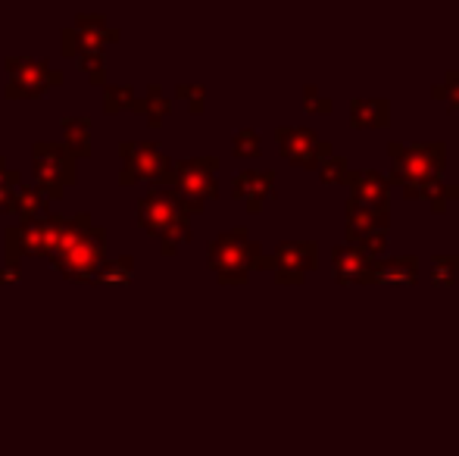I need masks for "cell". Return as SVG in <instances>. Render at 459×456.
I'll return each mask as SVG.
<instances>
[{
    "label": "cell",
    "mask_w": 459,
    "mask_h": 456,
    "mask_svg": "<svg viewBox=\"0 0 459 456\" xmlns=\"http://www.w3.org/2000/svg\"><path fill=\"white\" fill-rule=\"evenodd\" d=\"M347 172H351V159H347L344 153H332V157L319 166V182L322 185H344Z\"/></svg>",
    "instance_id": "obj_14"
},
{
    "label": "cell",
    "mask_w": 459,
    "mask_h": 456,
    "mask_svg": "<svg viewBox=\"0 0 459 456\" xmlns=\"http://www.w3.org/2000/svg\"><path fill=\"white\" fill-rule=\"evenodd\" d=\"M303 107H307L309 113H332L334 110V104H332V100L322 98L319 88H316V85L303 88Z\"/></svg>",
    "instance_id": "obj_18"
},
{
    "label": "cell",
    "mask_w": 459,
    "mask_h": 456,
    "mask_svg": "<svg viewBox=\"0 0 459 456\" xmlns=\"http://www.w3.org/2000/svg\"><path fill=\"white\" fill-rule=\"evenodd\" d=\"M210 266L225 285H241L254 269H273V256L263 254V247L247 235V228L222 231L210 244Z\"/></svg>",
    "instance_id": "obj_2"
},
{
    "label": "cell",
    "mask_w": 459,
    "mask_h": 456,
    "mask_svg": "<svg viewBox=\"0 0 459 456\" xmlns=\"http://www.w3.org/2000/svg\"><path fill=\"white\" fill-rule=\"evenodd\" d=\"M351 188V201L375 213H387V197H391V182L378 169H351L344 178Z\"/></svg>",
    "instance_id": "obj_8"
},
{
    "label": "cell",
    "mask_w": 459,
    "mask_h": 456,
    "mask_svg": "<svg viewBox=\"0 0 459 456\" xmlns=\"http://www.w3.org/2000/svg\"><path fill=\"white\" fill-rule=\"evenodd\" d=\"M375 256H368L366 250L351 247V244H338L332 250V272L338 285H351V281H363V275L372 269Z\"/></svg>",
    "instance_id": "obj_11"
},
{
    "label": "cell",
    "mask_w": 459,
    "mask_h": 456,
    "mask_svg": "<svg viewBox=\"0 0 459 456\" xmlns=\"http://www.w3.org/2000/svg\"><path fill=\"white\" fill-rule=\"evenodd\" d=\"M387 157L394 166L387 182L400 185L410 201H425L441 188L444 169H447V144L444 141H419V144L391 141Z\"/></svg>",
    "instance_id": "obj_1"
},
{
    "label": "cell",
    "mask_w": 459,
    "mask_h": 456,
    "mask_svg": "<svg viewBox=\"0 0 459 456\" xmlns=\"http://www.w3.org/2000/svg\"><path fill=\"white\" fill-rule=\"evenodd\" d=\"M416 281H419V256L403 254V256H391V260L378 256L359 285H416Z\"/></svg>",
    "instance_id": "obj_9"
},
{
    "label": "cell",
    "mask_w": 459,
    "mask_h": 456,
    "mask_svg": "<svg viewBox=\"0 0 459 456\" xmlns=\"http://www.w3.org/2000/svg\"><path fill=\"white\" fill-rule=\"evenodd\" d=\"M431 94H435L437 100H447L450 110L459 113V69H450V73L431 88Z\"/></svg>",
    "instance_id": "obj_15"
},
{
    "label": "cell",
    "mask_w": 459,
    "mask_h": 456,
    "mask_svg": "<svg viewBox=\"0 0 459 456\" xmlns=\"http://www.w3.org/2000/svg\"><path fill=\"white\" fill-rule=\"evenodd\" d=\"M216 169H219V159L212 157H197L178 163V194L187 201V207L204 210V203L219 194Z\"/></svg>",
    "instance_id": "obj_7"
},
{
    "label": "cell",
    "mask_w": 459,
    "mask_h": 456,
    "mask_svg": "<svg viewBox=\"0 0 459 456\" xmlns=\"http://www.w3.org/2000/svg\"><path fill=\"white\" fill-rule=\"evenodd\" d=\"M391 122V104L385 98H357L351 104L353 128H385Z\"/></svg>",
    "instance_id": "obj_12"
},
{
    "label": "cell",
    "mask_w": 459,
    "mask_h": 456,
    "mask_svg": "<svg viewBox=\"0 0 459 456\" xmlns=\"http://www.w3.org/2000/svg\"><path fill=\"white\" fill-rule=\"evenodd\" d=\"M141 216H144L147 228L157 231V235L163 237L166 250H172L178 241H185V237L191 235V231H187L185 216H182V203L176 201V194H163V191L151 194L144 201Z\"/></svg>",
    "instance_id": "obj_5"
},
{
    "label": "cell",
    "mask_w": 459,
    "mask_h": 456,
    "mask_svg": "<svg viewBox=\"0 0 459 456\" xmlns=\"http://www.w3.org/2000/svg\"><path fill=\"white\" fill-rule=\"evenodd\" d=\"M278 151L288 163L300 166V169H319L328 157L334 153L332 141H325L322 134H316L307 125H281L275 128Z\"/></svg>",
    "instance_id": "obj_4"
},
{
    "label": "cell",
    "mask_w": 459,
    "mask_h": 456,
    "mask_svg": "<svg viewBox=\"0 0 459 456\" xmlns=\"http://www.w3.org/2000/svg\"><path fill=\"white\" fill-rule=\"evenodd\" d=\"M273 194H275V172L273 169H266V172H260V169H244V172H238V178H235V197H238V201L247 203L250 213H260L263 203H266Z\"/></svg>",
    "instance_id": "obj_10"
},
{
    "label": "cell",
    "mask_w": 459,
    "mask_h": 456,
    "mask_svg": "<svg viewBox=\"0 0 459 456\" xmlns=\"http://www.w3.org/2000/svg\"><path fill=\"white\" fill-rule=\"evenodd\" d=\"M456 262H459V254H456Z\"/></svg>",
    "instance_id": "obj_19"
},
{
    "label": "cell",
    "mask_w": 459,
    "mask_h": 456,
    "mask_svg": "<svg viewBox=\"0 0 459 456\" xmlns=\"http://www.w3.org/2000/svg\"><path fill=\"white\" fill-rule=\"evenodd\" d=\"M459 197V185L456 182H441V188L435 191V194L429 197L431 201V213H447L450 201H456Z\"/></svg>",
    "instance_id": "obj_17"
},
{
    "label": "cell",
    "mask_w": 459,
    "mask_h": 456,
    "mask_svg": "<svg viewBox=\"0 0 459 456\" xmlns=\"http://www.w3.org/2000/svg\"><path fill=\"white\" fill-rule=\"evenodd\" d=\"M431 281L437 288H454L459 281V262L456 254H431Z\"/></svg>",
    "instance_id": "obj_13"
},
{
    "label": "cell",
    "mask_w": 459,
    "mask_h": 456,
    "mask_svg": "<svg viewBox=\"0 0 459 456\" xmlns=\"http://www.w3.org/2000/svg\"><path fill=\"white\" fill-rule=\"evenodd\" d=\"M235 153L238 157H260V134L254 128H241L235 134Z\"/></svg>",
    "instance_id": "obj_16"
},
{
    "label": "cell",
    "mask_w": 459,
    "mask_h": 456,
    "mask_svg": "<svg viewBox=\"0 0 459 456\" xmlns=\"http://www.w3.org/2000/svg\"><path fill=\"white\" fill-rule=\"evenodd\" d=\"M344 244L351 247L366 250L368 256L378 260L387 250V228H391V213H375V210H366L359 203L347 201L344 203Z\"/></svg>",
    "instance_id": "obj_3"
},
{
    "label": "cell",
    "mask_w": 459,
    "mask_h": 456,
    "mask_svg": "<svg viewBox=\"0 0 459 456\" xmlns=\"http://www.w3.org/2000/svg\"><path fill=\"white\" fill-rule=\"evenodd\" d=\"M313 269H319V244L316 241H281L273 256L278 285H303Z\"/></svg>",
    "instance_id": "obj_6"
}]
</instances>
